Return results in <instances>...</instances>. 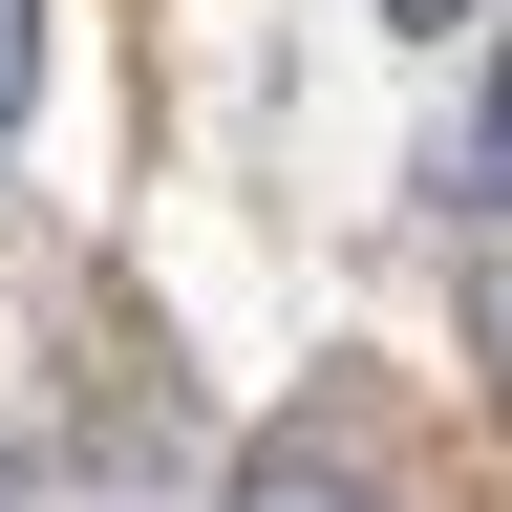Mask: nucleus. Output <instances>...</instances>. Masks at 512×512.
<instances>
[{"instance_id":"nucleus-6","label":"nucleus","mask_w":512,"mask_h":512,"mask_svg":"<svg viewBox=\"0 0 512 512\" xmlns=\"http://www.w3.org/2000/svg\"><path fill=\"white\" fill-rule=\"evenodd\" d=\"M384 22H470V0H384Z\"/></svg>"},{"instance_id":"nucleus-5","label":"nucleus","mask_w":512,"mask_h":512,"mask_svg":"<svg viewBox=\"0 0 512 512\" xmlns=\"http://www.w3.org/2000/svg\"><path fill=\"white\" fill-rule=\"evenodd\" d=\"M0 512H43V470H22V427H0Z\"/></svg>"},{"instance_id":"nucleus-1","label":"nucleus","mask_w":512,"mask_h":512,"mask_svg":"<svg viewBox=\"0 0 512 512\" xmlns=\"http://www.w3.org/2000/svg\"><path fill=\"white\" fill-rule=\"evenodd\" d=\"M235 512H384V491L342 470V448H256V470H235Z\"/></svg>"},{"instance_id":"nucleus-3","label":"nucleus","mask_w":512,"mask_h":512,"mask_svg":"<svg viewBox=\"0 0 512 512\" xmlns=\"http://www.w3.org/2000/svg\"><path fill=\"white\" fill-rule=\"evenodd\" d=\"M22 86H43V0H0V150H22Z\"/></svg>"},{"instance_id":"nucleus-4","label":"nucleus","mask_w":512,"mask_h":512,"mask_svg":"<svg viewBox=\"0 0 512 512\" xmlns=\"http://www.w3.org/2000/svg\"><path fill=\"white\" fill-rule=\"evenodd\" d=\"M470 320H491V384H512V256H491V299H470Z\"/></svg>"},{"instance_id":"nucleus-2","label":"nucleus","mask_w":512,"mask_h":512,"mask_svg":"<svg viewBox=\"0 0 512 512\" xmlns=\"http://www.w3.org/2000/svg\"><path fill=\"white\" fill-rule=\"evenodd\" d=\"M470 192L512 214V43H491V107H470Z\"/></svg>"}]
</instances>
